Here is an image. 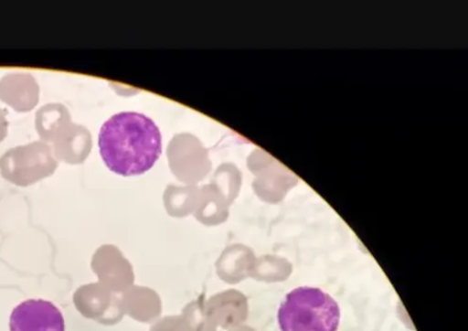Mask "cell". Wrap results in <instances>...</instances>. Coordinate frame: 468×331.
Wrapping results in <instances>:
<instances>
[{"label": "cell", "instance_id": "cell-1", "mask_svg": "<svg viewBox=\"0 0 468 331\" xmlns=\"http://www.w3.org/2000/svg\"><path fill=\"white\" fill-rule=\"evenodd\" d=\"M99 147L104 164L116 175L142 176L160 159L162 133L146 115L121 112L103 123Z\"/></svg>", "mask_w": 468, "mask_h": 331}, {"label": "cell", "instance_id": "cell-2", "mask_svg": "<svg viewBox=\"0 0 468 331\" xmlns=\"http://www.w3.org/2000/svg\"><path fill=\"white\" fill-rule=\"evenodd\" d=\"M340 318V308L335 298L314 287L290 292L277 314L281 331H337Z\"/></svg>", "mask_w": 468, "mask_h": 331}, {"label": "cell", "instance_id": "cell-3", "mask_svg": "<svg viewBox=\"0 0 468 331\" xmlns=\"http://www.w3.org/2000/svg\"><path fill=\"white\" fill-rule=\"evenodd\" d=\"M10 331H66L64 315L51 302L28 299L12 311Z\"/></svg>", "mask_w": 468, "mask_h": 331}]
</instances>
